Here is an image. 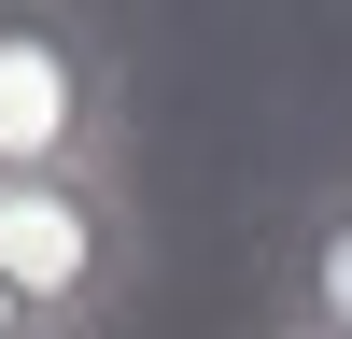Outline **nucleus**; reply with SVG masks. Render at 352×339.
<instances>
[{"label": "nucleus", "mask_w": 352, "mask_h": 339, "mask_svg": "<svg viewBox=\"0 0 352 339\" xmlns=\"http://www.w3.org/2000/svg\"><path fill=\"white\" fill-rule=\"evenodd\" d=\"M0 184H127V56L85 0H0Z\"/></svg>", "instance_id": "obj_1"}, {"label": "nucleus", "mask_w": 352, "mask_h": 339, "mask_svg": "<svg viewBox=\"0 0 352 339\" xmlns=\"http://www.w3.org/2000/svg\"><path fill=\"white\" fill-rule=\"evenodd\" d=\"M0 282L56 339H99L141 297V212H127V184H0Z\"/></svg>", "instance_id": "obj_2"}, {"label": "nucleus", "mask_w": 352, "mask_h": 339, "mask_svg": "<svg viewBox=\"0 0 352 339\" xmlns=\"http://www.w3.org/2000/svg\"><path fill=\"white\" fill-rule=\"evenodd\" d=\"M268 339H352V184L282 212V240H268Z\"/></svg>", "instance_id": "obj_3"}, {"label": "nucleus", "mask_w": 352, "mask_h": 339, "mask_svg": "<svg viewBox=\"0 0 352 339\" xmlns=\"http://www.w3.org/2000/svg\"><path fill=\"white\" fill-rule=\"evenodd\" d=\"M0 339H56V325H43V311H28V297H14V282H0Z\"/></svg>", "instance_id": "obj_4"}]
</instances>
